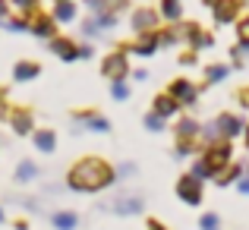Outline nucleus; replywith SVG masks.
Returning a JSON list of instances; mask_svg holds the SVG:
<instances>
[{
    "label": "nucleus",
    "instance_id": "f257e3e1",
    "mask_svg": "<svg viewBox=\"0 0 249 230\" xmlns=\"http://www.w3.org/2000/svg\"><path fill=\"white\" fill-rule=\"evenodd\" d=\"M117 183V167L101 155H82L79 161H73L67 167V189L82 195L104 193Z\"/></svg>",
    "mask_w": 249,
    "mask_h": 230
},
{
    "label": "nucleus",
    "instance_id": "f03ea898",
    "mask_svg": "<svg viewBox=\"0 0 249 230\" xmlns=\"http://www.w3.org/2000/svg\"><path fill=\"white\" fill-rule=\"evenodd\" d=\"M243 129H246V120L240 114H231V110H221L218 117H214L212 123H205L202 126V136H199V142L202 145H208V142H218V139H224V142H233L237 136H243Z\"/></svg>",
    "mask_w": 249,
    "mask_h": 230
},
{
    "label": "nucleus",
    "instance_id": "7ed1b4c3",
    "mask_svg": "<svg viewBox=\"0 0 249 230\" xmlns=\"http://www.w3.org/2000/svg\"><path fill=\"white\" fill-rule=\"evenodd\" d=\"M199 161L205 164V170L212 174V180L221 174V170L227 167V164L233 161V142H224V139H218V142H208V145H202V152H199Z\"/></svg>",
    "mask_w": 249,
    "mask_h": 230
},
{
    "label": "nucleus",
    "instance_id": "20e7f679",
    "mask_svg": "<svg viewBox=\"0 0 249 230\" xmlns=\"http://www.w3.org/2000/svg\"><path fill=\"white\" fill-rule=\"evenodd\" d=\"M174 193H177V199H180L183 205L196 208V205H202V202H205V183H202V180H196V177L186 170V174H180V177H177Z\"/></svg>",
    "mask_w": 249,
    "mask_h": 230
},
{
    "label": "nucleus",
    "instance_id": "39448f33",
    "mask_svg": "<svg viewBox=\"0 0 249 230\" xmlns=\"http://www.w3.org/2000/svg\"><path fill=\"white\" fill-rule=\"evenodd\" d=\"M164 91L180 104V107H196V104H199V95H202V85H196L193 79H186V76H177V79L167 82Z\"/></svg>",
    "mask_w": 249,
    "mask_h": 230
},
{
    "label": "nucleus",
    "instance_id": "423d86ee",
    "mask_svg": "<svg viewBox=\"0 0 249 230\" xmlns=\"http://www.w3.org/2000/svg\"><path fill=\"white\" fill-rule=\"evenodd\" d=\"M129 70H133V67H129V54L120 48V44H117L110 54L101 57V76L110 79V82H117V79H126Z\"/></svg>",
    "mask_w": 249,
    "mask_h": 230
},
{
    "label": "nucleus",
    "instance_id": "0eeeda50",
    "mask_svg": "<svg viewBox=\"0 0 249 230\" xmlns=\"http://www.w3.org/2000/svg\"><path fill=\"white\" fill-rule=\"evenodd\" d=\"M6 123H10V129L19 136V139H25L29 136L32 139V133H35V110L32 107H25V104H19V107H10V117H6Z\"/></svg>",
    "mask_w": 249,
    "mask_h": 230
},
{
    "label": "nucleus",
    "instance_id": "6e6552de",
    "mask_svg": "<svg viewBox=\"0 0 249 230\" xmlns=\"http://www.w3.org/2000/svg\"><path fill=\"white\" fill-rule=\"evenodd\" d=\"M101 208L110 214H120V218H133V214L145 212V199L142 195H117L110 202H101Z\"/></svg>",
    "mask_w": 249,
    "mask_h": 230
},
{
    "label": "nucleus",
    "instance_id": "1a4fd4ad",
    "mask_svg": "<svg viewBox=\"0 0 249 230\" xmlns=\"http://www.w3.org/2000/svg\"><path fill=\"white\" fill-rule=\"evenodd\" d=\"M70 117H73V120H79L82 126L89 129V133H101V136H107L110 129H114V126H110V120H107V117H101L98 110H89V107H79V110H73Z\"/></svg>",
    "mask_w": 249,
    "mask_h": 230
},
{
    "label": "nucleus",
    "instance_id": "9d476101",
    "mask_svg": "<svg viewBox=\"0 0 249 230\" xmlns=\"http://www.w3.org/2000/svg\"><path fill=\"white\" fill-rule=\"evenodd\" d=\"M126 54H136V57H155L161 51L158 44V32H145V35H136L133 44H120Z\"/></svg>",
    "mask_w": 249,
    "mask_h": 230
},
{
    "label": "nucleus",
    "instance_id": "9b49d317",
    "mask_svg": "<svg viewBox=\"0 0 249 230\" xmlns=\"http://www.w3.org/2000/svg\"><path fill=\"white\" fill-rule=\"evenodd\" d=\"M158 10H152V6H139V10H133V19H129V25H133L136 35H145V32H158Z\"/></svg>",
    "mask_w": 249,
    "mask_h": 230
},
{
    "label": "nucleus",
    "instance_id": "f8f14e48",
    "mask_svg": "<svg viewBox=\"0 0 249 230\" xmlns=\"http://www.w3.org/2000/svg\"><path fill=\"white\" fill-rule=\"evenodd\" d=\"M48 48H51V54H54L57 60H63V63H73V60H79V44H76L73 38H67V35H57V38H51V41H48Z\"/></svg>",
    "mask_w": 249,
    "mask_h": 230
},
{
    "label": "nucleus",
    "instance_id": "ddd939ff",
    "mask_svg": "<svg viewBox=\"0 0 249 230\" xmlns=\"http://www.w3.org/2000/svg\"><path fill=\"white\" fill-rule=\"evenodd\" d=\"M202 136V123L196 117H180L174 123V142H199Z\"/></svg>",
    "mask_w": 249,
    "mask_h": 230
},
{
    "label": "nucleus",
    "instance_id": "4468645a",
    "mask_svg": "<svg viewBox=\"0 0 249 230\" xmlns=\"http://www.w3.org/2000/svg\"><path fill=\"white\" fill-rule=\"evenodd\" d=\"M240 10H243V0H218L212 13L218 25H233L240 19Z\"/></svg>",
    "mask_w": 249,
    "mask_h": 230
},
{
    "label": "nucleus",
    "instance_id": "2eb2a0df",
    "mask_svg": "<svg viewBox=\"0 0 249 230\" xmlns=\"http://www.w3.org/2000/svg\"><path fill=\"white\" fill-rule=\"evenodd\" d=\"M29 32H32L35 38H44V41L57 38V22H54V16H44V13L29 16Z\"/></svg>",
    "mask_w": 249,
    "mask_h": 230
},
{
    "label": "nucleus",
    "instance_id": "dca6fc26",
    "mask_svg": "<svg viewBox=\"0 0 249 230\" xmlns=\"http://www.w3.org/2000/svg\"><path fill=\"white\" fill-rule=\"evenodd\" d=\"M152 110H155L158 117H164V120H174V117L180 114L183 107H180V104H177L174 98L167 95V91H158V95L152 98Z\"/></svg>",
    "mask_w": 249,
    "mask_h": 230
},
{
    "label": "nucleus",
    "instance_id": "f3484780",
    "mask_svg": "<svg viewBox=\"0 0 249 230\" xmlns=\"http://www.w3.org/2000/svg\"><path fill=\"white\" fill-rule=\"evenodd\" d=\"M44 70H41V63L38 60H16L13 63V79L16 82H32V79H38Z\"/></svg>",
    "mask_w": 249,
    "mask_h": 230
},
{
    "label": "nucleus",
    "instance_id": "a211bd4d",
    "mask_svg": "<svg viewBox=\"0 0 249 230\" xmlns=\"http://www.w3.org/2000/svg\"><path fill=\"white\" fill-rule=\"evenodd\" d=\"M32 145L41 155H54L57 152V133L54 129H35V133H32Z\"/></svg>",
    "mask_w": 249,
    "mask_h": 230
},
{
    "label": "nucleus",
    "instance_id": "6ab92c4d",
    "mask_svg": "<svg viewBox=\"0 0 249 230\" xmlns=\"http://www.w3.org/2000/svg\"><path fill=\"white\" fill-rule=\"evenodd\" d=\"M243 174H246V164H240V161H231V164H227V167L221 170L218 177H214V183H218L221 189H224V186H237V183H240V177H243Z\"/></svg>",
    "mask_w": 249,
    "mask_h": 230
},
{
    "label": "nucleus",
    "instance_id": "aec40b11",
    "mask_svg": "<svg viewBox=\"0 0 249 230\" xmlns=\"http://www.w3.org/2000/svg\"><path fill=\"white\" fill-rule=\"evenodd\" d=\"M51 227L54 230H76L79 227V214L70 212V208H60V212L51 214Z\"/></svg>",
    "mask_w": 249,
    "mask_h": 230
},
{
    "label": "nucleus",
    "instance_id": "412c9836",
    "mask_svg": "<svg viewBox=\"0 0 249 230\" xmlns=\"http://www.w3.org/2000/svg\"><path fill=\"white\" fill-rule=\"evenodd\" d=\"M231 73H233V70H231V63H208V67H205V82H202V88L224 82V79L231 76Z\"/></svg>",
    "mask_w": 249,
    "mask_h": 230
},
{
    "label": "nucleus",
    "instance_id": "4be33fe9",
    "mask_svg": "<svg viewBox=\"0 0 249 230\" xmlns=\"http://www.w3.org/2000/svg\"><path fill=\"white\" fill-rule=\"evenodd\" d=\"M158 16L164 19V22H183V3L180 0H161V6H158Z\"/></svg>",
    "mask_w": 249,
    "mask_h": 230
},
{
    "label": "nucleus",
    "instance_id": "5701e85b",
    "mask_svg": "<svg viewBox=\"0 0 249 230\" xmlns=\"http://www.w3.org/2000/svg\"><path fill=\"white\" fill-rule=\"evenodd\" d=\"M76 3L73 0H60V3H54V13H51V16H54V22L60 25V22H76Z\"/></svg>",
    "mask_w": 249,
    "mask_h": 230
},
{
    "label": "nucleus",
    "instance_id": "b1692460",
    "mask_svg": "<svg viewBox=\"0 0 249 230\" xmlns=\"http://www.w3.org/2000/svg\"><path fill=\"white\" fill-rule=\"evenodd\" d=\"M38 174H41V167H38L32 158H22V161L16 164V180H19V183H32V180H38Z\"/></svg>",
    "mask_w": 249,
    "mask_h": 230
},
{
    "label": "nucleus",
    "instance_id": "393cba45",
    "mask_svg": "<svg viewBox=\"0 0 249 230\" xmlns=\"http://www.w3.org/2000/svg\"><path fill=\"white\" fill-rule=\"evenodd\" d=\"M246 60H249V44H233L231 48V70H243L246 67Z\"/></svg>",
    "mask_w": 249,
    "mask_h": 230
},
{
    "label": "nucleus",
    "instance_id": "a878e982",
    "mask_svg": "<svg viewBox=\"0 0 249 230\" xmlns=\"http://www.w3.org/2000/svg\"><path fill=\"white\" fill-rule=\"evenodd\" d=\"M142 123H145L148 133H164V126H167V120H164V117H158L155 110H148V114L142 117Z\"/></svg>",
    "mask_w": 249,
    "mask_h": 230
},
{
    "label": "nucleus",
    "instance_id": "bb28decb",
    "mask_svg": "<svg viewBox=\"0 0 249 230\" xmlns=\"http://www.w3.org/2000/svg\"><path fill=\"white\" fill-rule=\"evenodd\" d=\"M110 98H114V101H129V82L126 79L110 82Z\"/></svg>",
    "mask_w": 249,
    "mask_h": 230
},
{
    "label": "nucleus",
    "instance_id": "cd10ccee",
    "mask_svg": "<svg viewBox=\"0 0 249 230\" xmlns=\"http://www.w3.org/2000/svg\"><path fill=\"white\" fill-rule=\"evenodd\" d=\"M196 148H202L199 142H174V158H196Z\"/></svg>",
    "mask_w": 249,
    "mask_h": 230
},
{
    "label": "nucleus",
    "instance_id": "c85d7f7f",
    "mask_svg": "<svg viewBox=\"0 0 249 230\" xmlns=\"http://www.w3.org/2000/svg\"><path fill=\"white\" fill-rule=\"evenodd\" d=\"M38 3H41V0H13V6L19 10V16H25V19L38 13Z\"/></svg>",
    "mask_w": 249,
    "mask_h": 230
},
{
    "label": "nucleus",
    "instance_id": "c756f323",
    "mask_svg": "<svg viewBox=\"0 0 249 230\" xmlns=\"http://www.w3.org/2000/svg\"><path fill=\"white\" fill-rule=\"evenodd\" d=\"M196 224H199V230H218V227H221V218H218L214 212H205L199 221H196Z\"/></svg>",
    "mask_w": 249,
    "mask_h": 230
},
{
    "label": "nucleus",
    "instance_id": "7c9ffc66",
    "mask_svg": "<svg viewBox=\"0 0 249 230\" xmlns=\"http://www.w3.org/2000/svg\"><path fill=\"white\" fill-rule=\"evenodd\" d=\"M6 32H16V35H19V32H29V19H25V16H13V19H6Z\"/></svg>",
    "mask_w": 249,
    "mask_h": 230
},
{
    "label": "nucleus",
    "instance_id": "2f4dec72",
    "mask_svg": "<svg viewBox=\"0 0 249 230\" xmlns=\"http://www.w3.org/2000/svg\"><path fill=\"white\" fill-rule=\"evenodd\" d=\"M82 35H85V38H101V35H104V32H101V25L95 22V16H89V19L82 22Z\"/></svg>",
    "mask_w": 249,
    "mask_h": 230
},
{
    "label": "nucleus",
    "instance_id": "473e14b6",
    "mask_svg": "<svg viewBox=\"0 0 249 230\" xmlns=\"http://www.w3.org/2000/svg\"><path fill=\"white\" fill-rule=\"evenodd\" d=\"M233 25H237V41L240 44H249V16H240Z\"/></svg>",
    "mask_w": 249,
    "mask_h": 230
},
{
    "label": "nucleus",
    "instance_id": "72a5a7b5",
    "mask_svg": "<svg viewBox=\"0 0 249 230\" xmlns=\"http://www.w3.org/2000/svg\"><path fill=\"white\" fill-rule=\"evenodd\" d=\"M177 60H180V67H196V63H199V51L186 48V51H183L180 57H177Z\"/></svg>",
    "mask_w": 249,
    "mask_h": 230
},
{
    "label": "nucleus",
    "instance_id": "f704fd0d",
    "mask_svg": "<svg viewBox=\"0 0 249 230\" xmlns=\"http://www.w3.org/2000/svg\"><path fill=\"white\" fill-rule=\"evenodd\" d=\"M120 177H136V164L133 161H123L120 167H117V180H120Z\"/></svg>",
    "mask_w": 249,
    "mask_h": 230
},
{
    "label": "nucleus",
    "instance_id": "c9c22d12",
    "mask_svg": "<svg viewBox=\"0 0 249 230\" xmlns=\"http://www.w3.org/2000/svg\"><path fill=\"white\" fill-rule=\"evenodd\" d=\"M233 98H237V104H240L243 110H249V85H243V88H237V95H233Z\"/></svg>",
    "mask_w": 249,
    "mask_h": 230
},
{
    "label": "nucleus",
    "instance_id": "e433bc0d",
    "mask_svg": "<svg viewBox=\"0 0 249 230\" xmlns=\"http://www.w3.org/2000/svg\"><path fill=\"white\" fill-rule=\"evenodd\" d=\"M145 230H170V227H164V221L158 218H145Z\"/></svg>",
    "mask_w": 249,
    "mask_h": 230
},
{
    "label": "nucleus",
    "instance_id": "4c0bfd02",
    "mask_svg": "<svg viewBox=\"0 0 249 230\" xmlns=\"http://www.w3.org/2000/svg\"><path fill=\"white\" fill-rule=\"evenodd\" d=\"M91 54H95V48H91V44H79V60H89Z\"/></svg>",
    "mask_w": 249,
    "mask_h": 230
},
{
    "label": "nucleus",
    "instance_id": "58836bf2",
    "mask_svg": "<svg viewBox=\"0 0 249 230\" xmlns=\"http://www.w3.org/2000/svg\"><path fill=\"white\" fill-rule=\"evenodd\" d=\"M6 19H10V3H6V0H0V25H3Z\"/></svg>",
    "mask_w": 249,
    "mask_h": 230
},
{
    "label": "nucleus",
    "instance_id": "ea45409f",
    "mask_svg": "<svg viewBox=\"0 0 249 230\" xmlns=\"http://www.w3.org/2000/svg\"><path fill=\"white\" fill-rule=\"evenodd\" d=\"M237 189H240V193H243V195H249V177L243 174V177H240V183H237Z\"/></svg>",
    "mask_w": 249,
    "mask_h": 230
},
{
    "label": "nucleus",
    "instance_id": "a19ab883",
    "mask_svg": "<svg viewBox=\"0 0 249 230\" xmlns=\"http://www.w3.org/2000/svg\"><path fill=\"white\" fill-rule=\"evenodd\" d=\"M129 76H133L136 82H145V79H148V73H145V70H129Z\"/></svg>",
    "mask_w": 249,
    "mask_h": 230
},
{
    "label": "nucleus",
    "instance_id": "79ce46f5",
    "mask_svg": "<svg viewBox=\"0 0 249 230\" xmlns=\"http://www.w3.org/2000/svg\"><path fill=\"white\" fill-rule=\"evenodd\" d=\"M13 230H29V221H25V218H16V221H13Z\"/></svg>",
    "mask_w": 249,
    "mask_h": 230
},
{
    "label": "nucleus",
    "instance_id": "37998d69",
    "mask_svg": "<svg viewBox=\"0 0 249 230\" xmlns=\"http://www.w3.org/2000/svg\"><path fill=\"white\" fill-rule=\"evenodd\" d=\"M6 117H10V104H6V101H0V123H3Z\"/></svg>",
    "mask_w": 249,
    "mask_h": 230
},
{
    "label": "nucleus",
    "instance_id": "c03bdc74",
    "mask_svg": "<svg viewBox=\"0 0 249 230\" xmlns=\"http://www.w3.org/2000/svg\"><path fill=\"white\" fill-rule=\"evenodd\" d=\"M243 142H246V152H249V123H246V129H243Z\"/></svg>",
    "mask_w": 249,
    "mask_h": 230
},
{
    "label": "nucleus",
    "instance_id": "a18cd8bd",
    "mask_svg": "<svg viewBox=\"0 0 249 230\" xmlns=\"http://www.w3.org/2000/svg\"><path fill=\"white\" fill-rule=\"evenodd\" d=\"M0 101H6V88H3V85H0Z\"/></svg>",
    "mask_w": 249,
    "mask_h": 230
},
{
    "label": "nucleus",
    "instance_id": "49530a36",
    "mask_svg": "<svg viewBox=\"0 0 249 230\" xmlns=\"http://www.w3.org/2000/svg\"><path fill=\"white\" fill-rule=\"evenodd\" d=\"M214 3H218V0H205V6H212V10H214Z\"/></svg>",
    "mask_w": 249,
    "mask_h": 230
},
{
    "label": "nucleus",
    "instance_id": "de8ad7c7",
    "mask_svg": "<svg viewBox=\"0 0 249 230\" xmlns=\"http://www.w3.org/2000/svg\"><path fill=\"white\" fill-rule=\"evenodd\" d=\"M3 221H6V214H3V208H0V224H3Z\"/></svg>",
    "mask_w": 249,
    "mask_h": 230
},
{
    "label": "nucleus",
    "instance_id": "09e8293b",
    "mask_svg": "<svg viewBox=\"0 0 249 230\" xmlns=\"http://www.w3.org/2000/svg\"><path fill=\"white\" fill-rule=\"evenodd\" d=\"M246 177H249V164H246Z\"/></svg>",
    "mask_w": 249,
    "mask_h": 230
},
{
    "label": "nucleus",
    "instance_id": "8fccbe9b",
    "mask_svg": "<svg viewBox=\"0 0 249 230\" xmlns=\"http://www.w3.org/2000/svg\"><path fill=\"white\" fill-rule=\"evenodd\" d=\"M54 3H60V0H54Z\"/></svg>",
    "mask_w": 249,
    "mask_h": 230
},
{
    "label": "nucleus",
    "instance_id": "3c124183",
    "mask_svg": "<svg viewBox=\"0 0 249 230\" xmlns=\"http://www.w3.org/2000/svg\"><path fill=\"white\" fill-rule=\"evenodd\" d=\"M218 230H221V227H218Z\"/></svg>",
    "mask_w": 249,
    "mask_h": 230
}]
</instances>
